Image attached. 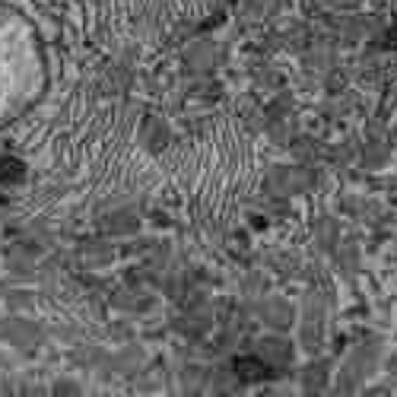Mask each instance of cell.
I'll list each match as a JSON object with an SVG mask.
<instances>
[{
  "mask_svg": "<svg viewBox=\"0 0 397 397\" xmlns=\"http://www.w3.org/2000/svg\"><path fill=\"white\" fill-rule=\"evenodd\" d=\"M379 356H381V340H366V344H359L350 356V362H346L344 375H340L337 381V391H353L359 381L372 379L375 369H379Z\"/></svg>",
  "mask_w": 397,
  "mask_h": 397,
  "instance_id": "6da1fadb",
  "label": "cell"
},
{
  "mask_svg": "<svg viewBox=\"0 0 397 397\" xmlns=\"http://www.w3.org/2000/svg\"><path fill=\"white\" fill-rule=\"evenodd\" d=\"M388 159H391V143H388V137H369V143L359 153V166L381 169V166H388Z\"/></svg>",
  "mask_w": 397,
  "mask_h": 397,
  "instance_id": "7a4b0ae2",
  "label": "cell"
},
{
  "mask_svg": "<svg viewBox=\"0 0 397 397\" xmlns=\"http://www.w3.org/2000/svg\"><path fill=\"white\" fill-rule=\"evenodd\" d=\"M337 26L346 38H366V36H375V32L385 29V19L381 16H346Z\"/></svg>",
  "mask_w": 397,
  "mask_h": 397,
  "instance_id": "3957f363",
  "label": "cell"
},
{
  "mask_svg": "<svg viewBox=\"0 0 397 397\" xmlns=\"http://www.w3.org/2000/svg\"><path fill=\"white\" fill-rule=\"evenodd\" d=\"M261 356L267 362H280V366H286V362L292 359V346L286 344L283 337H267L261 344Z\"/></svg>",
  "mask_w": 397,
  "mask_h": 397,
  "instance_id": "277c9868",
  "label": "cell"
},
{
  "mask_svg": "<svg viewBox=\"0 0 397 397\" xmlns=\"http://www.w3.org/2000/svg\"><path fill=\"white\" fill-rule=\"evenodd\" d=\"M264 318L270 321L273 327H280V331H283V327H290V324H292V309L283 302V299H277V302H267Z\"/></svg>",
  "mask_w": 397,
  "mask_h": 397,
  "instance_id": "5b68a950",
  "label": "cell"
},
{
  "mask_svg": "<svg viewBox=\"0 0 397 397\" xmlns=\"http://www.w3.org/2000/svg\"><path fill=\"white\" fill-rule=\"evenodd\" d=\"M324 385H327V369L321 366V362H314V366L305 369V388H309V391H321Z\"/></svg>",
  "mask_w": 397,
  "mask_h": 397,
  "instance_id": "8992f818",
  "label": "cell"
},
{
  "mask_svg": "<svg viewBox=\"0 0 397 397\" xmlns=\"http://www.w3.org/2000/svg\"><path fill=\"white\" fill-rule=\"evenodd\" d=\"M318 242L324 251H334V245H337V223L334 220H321L318 223Z\"/></svg>",
  "mask_w": 397,
  "mask_h": 397,
  "instance_id": "52a82bcc",
  "label": "cell"
},
{
  "mask_svg": "<svg viewBox=\"0 0 397 397\" xmlns=\"http://www.w3.org/2000/svg\"><path fill=\"white\" fill-rule=\"evenodd\" d=\"M356 267H359V248H356V245H346V248L340 251V270H344L346 277H353Z\"/></svg>",
  "mask_w": 397,
  "mask_h": 397,
  "instance_id": "ba28073f",
  "label": "cell"
},
{
  "mask_svg": "<svg viewBox=\"0 0 397 397\" xmlns=\"http://www.w3.org/2000/svg\"><path fill=\"white\" fill-rule=\"evenodd\" d=\"M324 86L331 89V92H340V89L346 86V73L344 70H331V73H327V83Z\"/></svg>",
  "mask_w": 397,
  "mask_h": 397,
  "instance_id": "9c48e42d",
  "label": "cell"
},
{
  "mask_svg": "<svg viewBox=\"0 0 397 397\" xmlns=\"http://www.w3.org/2000/svg\"><path fill=\"white\" fill-rule=\"evenodd\" d=\"M359 4H362V0H331L334 10H356Z\"/></svg>",
  "mask_w": 397,
  "mask_h": 397,
  "instance_id": "30bf717a",
  "label": "cell"
},
{
  "mask_svg": "<svg viewBox=\"0 0 397 397\" xmlns=\"http://www.w3.org/2000/svg\"><path fill=\"white\" fill-rule=\"evenodd\" d=\"M388 375H391V379L397 381V353L391 356V359H388Z\"/></svg>",
  "mask_w": 397,
  "mask_h": 397,
  "instance_id": "8fae6325",
  "label": "cell"
},
{
  "mask_svg": "<svg viewBox=\"0 0 397 397\" xmlns=\"http://www.w3.org/2000/svg\"><path fill=\"white\" fill-rule=\"evenodd\" d=\"M394 140H397V127H394Z\"/></svg>",
  "mask_w": 397,
  "mask_h": 397,
  "instance_id": "7c38bea8",
  "label": "cell"
}]
</instances>
